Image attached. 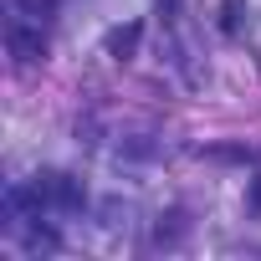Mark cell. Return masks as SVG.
Returning <instances> with one entry per match:
<instances>
[{"label": "cell", "mask_w": 261, "mask_h": 261, "mask_svg": "<svg viewBox=\"0 0 261 261\" xmlns=\"http://www.w3.org/2000/svg\"><path fill=\"white\" fill-rule=\"evenodd\" d=\"M16 11H21L26 21H46V16H51V0H16Z\"/></svg>", "instance_id": "277c9868"}, {"label": "cell", "mask_w": 261, "mask_h": 261, "mask_svg": "<svg viewBox=\"0 0 261 261\" xmlns=\"http://www.w3.org/2000/svg\"><path fill=\"white\" fill-rule=\"evenodd\" d=\"M251 205H256V210H261V179H256V185H251Z\"/></svg>", "instance_id": "5b68a950"}, {"label": "cell", "mask_w": 261, "mask_h": 261, "mask_svg": "<svg viewBox=\"0 0 261 261\" xmlns=\"http://www.w3.org/2000/svg\"><path fill=\"white\" fill-rule=\"evenodd\" d=\"M139 36H144V26H139V21H128V26H113L102 46H108V57H118V62H128V57L139 51Z\"/></svg>", "instance_id": "3957f363"}, {"label": "cell", "mask_w": 261, "mask_h": 261, "mask_svg": "<svg viewBox=\"0 0 261 261\" xmlns=\"http://www.w3.org/2000/svg\"><path fill=\"white\" fill-rule=\"evenodd\" d=\"M26 195L36 200V210H41V205H82V190H77L67 174H36Z\"/></svg>", "instance_id": "6da1fadb"}, {"label": "cell", "mask_w": 261, "mask_h": 261, "mask_svg": "<svg viewBox=\"0 0 261 261\" xmlns=\"http://www.w3.org/2000/svg\"><path fill=\"white\" fill-rule=\"evenodd\" d=\"M6 41H11L16 62H36V57H46V36H41V21H36V26H26V16H16V21H11V31H6Z\"/></svg>", "instance_id": "7a4b0ae2"}]
</instances>
